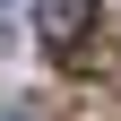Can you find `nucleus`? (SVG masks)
I'll list each match as a JSON object with an SVG mask.
<instances>
[{"instance_id": "f257e3e1", "label": "nucleus", "mask_w": 121, "mask_h": 121, "mask_svg": "<svg viewBox=\"0 0 121 121\" xmlns=\"http://www.w3.org/2000/svg\"><path fill=\"white\" fill-rule=\"evenodd\" d=\"M35 35L52 43V52H78V43L95 35V0H35Z\"/></svg>"}, {"instance_id": "f03ea898", "label": "nucleus", "mask_w": 121, "mask_h": 121, "mask_svg": "<svg viewBox=\"0 0 121 121\" xmlns=\"http://www.w3.org/2000/svg\"><path fill=\"white\" fill-rule=\"evenodd\" d=\"M0 121H26V112H0Z\"/></svg>"}]
</instances>
